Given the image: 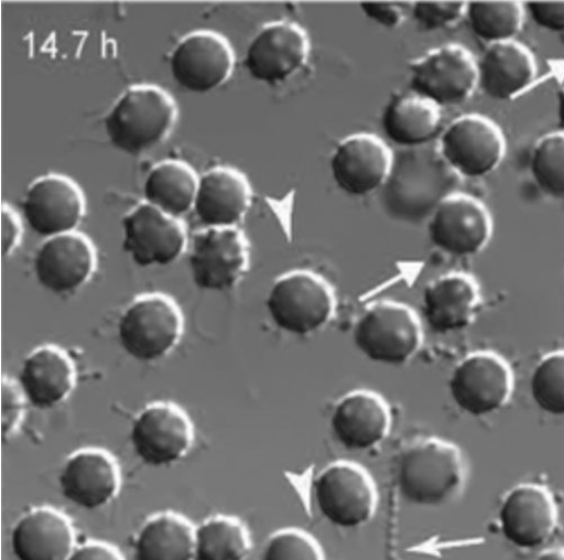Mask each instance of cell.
<instances>
[{"label":"cell","instance_id":"6da1fadb","mask_svg":"<svg viewBox=\"0 0 564 560\" xmlns=\"http://www.w3.org/2000/svg\"><path fill=\"white\" fill-rule=\"evenodd\" d=\"M459 179L438 148H402L395 152L391 173L380 190L381 207L399 223L429 222L440 203L457 191Z\"/></svg>","mask_w":564,"mask_h":560},{"label":"cell","instance_id":"7a4b0ae2","mask_svg":"<svg viewBox=\"0 0 564 560\" xmlns=\"http://www.w3.org/2000/svg\"><path fill=\"white\" fill-rule=\"evenodd\" d=\"M466 481L463 452L442 439L415 442L404 449L398 461V491L415 506L433 508L449 504L464 492Z\"/></svg>","mask_w":564,"mask_h":560},{"label":"cell","instance_id":"3957f363","mask_svg":"<svg viewBox=\"0 0 564 560\" xmlns=\"http://www.w3.org/2000/svg\"><path fill=\"white\" fill-rule=\"evenodd\" d=\"M178 119L174 97L164 88L134 85L116 101L105 119L111 143L130 155H138L161 144Z\"/></svg>","mask_w":564,"mask_h":560},{"label":"cell","instance_id":"277c9868","mask_svg":"<svg viewBox=\"0 0 564 560\" xmlns=\"http://www.w3.org/2000/svg\"><path fill=\"white\" fill-rule=\"evenodd\" d=\"M184 316L177 302L162 292L135 297L122 313L118 335L123 349L140 363L166 358L182 340Z\"/></svg>","mask_w":564,"mask_h":560},{"label":"cell","instance_id":"5b68a950","mask_svg":"<svg viewBox=\"0 0 564 560\" xmlns=\"http://www.w3.org/2000/svg\"><path fill=\"white\" fill-rule=\"evenodd\" d=\"M273 323L285 333L306 336L325 329L336 312V295L321 276L295 270L279 277L267 299Z\"/></svg>","mask_w":564,"mask_h":560},{"label":"cell","instance_id":"8992f818","mask_svg":"<svg viewBox=\"0 0 564 560\" xmlns=\"http://www.w3.org/2000/svg\"><path fill=\"white\" fill-rule=\"evenodd\" d=\"M352 341L376 364L402 366L412 360L423 344L422 323L408 305L380 301L369 305L357 320Z\"/></svg>","mask_w":564,"mask_h":560},{"label":"cell","instance_id":"52a82bcc","mask_svg":"<svg viewBox=\"0 0 564 560\" xmlns=\"http://www.w3.org/2000/svg\"><path fill=\"white\" fill-rule=\"evenodd\" d=\"M314 497L321 515L333 526L357 529L376 516L379 504L377 485L360 465L336 462L314 482Z\"/></svg>","mask_w":564,"mask_h":560},{"label":"cell","instance_id":"ba28073f","mask_svg":"<svg viewBox=\"0 0 564 560\" xmlns=\"http://www.w3.org/2000/svg\"><path fill=\"white\" fill-rule=\"evenodd\" d=\"M408 69L410 89L440 108L466 104L479 87L478 62L466 46L456 43L429 51Z\"/></svg>","mask_w":564,"mask_h":560},{"label":"cell","instance_id":"9c48e42d","mask_svg":"<svg viewBox=\"0 0 564 560\" xmlns=\"http://www.w3.org/2000/svg\"><path fill=\"white\" fill-rule=\"evenodd\" d=\"M130 441L143 464L156 469L171 467L192 450L195 429L177 403L153 401L133 420Z\"/></svg>","mask_w":564,"mask_h":560},{"label":"cell","instance_id":"30bf717a","mask_svg":"<svg viewBox=\"0 0 564 560\" xmlns=\"http://www.w3.org/2000/svg\"><path fill=\"white\" fill-rule=\"evenodd\" d=\"M249 267L250 245L240 228H205L193 235L189 268L199 289L231 290L243 279Z\"/></svg>","mask_w":564,"mask_h":560},{"label":"cell","instance_id":"8fae6325","mask_svg":"<svg viewBox=\"0 0 564 560\" xmlns=\"http://www.w3.org/2000/svg\"><path fill=\"white\" fill-rule=\"evenodd\" d=\"M438 151L459 176L479 179L495 172L506 154V140L499 126L481 115L456 118L443 131Z\"/></svg>","mask_w":564,"mask_h":560},{"label":"cell","instance_id":"7c38bea8","mask_svg":"<svg viewBox=\"0 0 564 560\" xmlns=\"http://www.w3.org/2000/svg\"><path fill=\"white\" fill-rule=\"evenodd\" d=\"M492 233V218L484 203L458 191L446 196L429 220L433 245L455 258L477 256Z\"/></svg>","mask_w":564,"mask_h":560},{"label":"cell","instance_id":"4fadbf2b","mask_svg":"<svg viewBox=\"0 0 564 560\" xmlns=\"http://www.w3.org/2000/svg\"><path fill=\"white\" fill-rule=\"evenodd\" d=\"M310 35L297 23L274 21L250 41L243 65L256 80L279 85L295 76L310 61Z\"/></svg>","mask_w":564,"mask_h":560},{"label":"cell","instance_id":"5bb4252c","mask_svg":"<svg viewBox=\"0 0 564 560\" xmlns=\"http://www.w3.org/2000/svg\"><path fill=\"white\" fill-rule=\"evenodd\" d=\"M498 521L503 538L510 545L522 550H535L554 537L558 507L546 486L524 483L506 493Z\"/></svg>","mask_w":564,"mask_h":560},{"label":"cell","instance_id":"9a60e30c","mask_svg":"<svg viewBox=\"0 0 564 560\" xmlns=\"http://www.w3.org/2000/svg\"><path fill=\"white\" fill-rule=\"evenodd\" d=\"M448 387L460 411L481 418L502 409L511 396L514 379L499 355L476 352L455 367Z\"/></svg>","mask_w":564,"mask_h":560},{"label":"cell","instance_id":"2e32d148","mask_svg":"<svg viewBox=\"0 0 564 560\" xmlns=\"http://www.w3.org/2000/svg\"><path fill=\"white\" fill-rule=\"evenodd\" d=\"M123 248L141 268L167 267L183 256L187 230L180 218L140 203L122 219Z\"/></svg>","mask_w":564,"mask_h":560},{"label":"cell","instance_id":"e0dca14e","mask_svg":"<svg viewBox=\"0 0 564 560\" xmlns=\"http://www.w3.org/2000/svg\"><path fill=\"white\" fill-rule=\"evenodd\" d=\"M235 51L220 33L199 30L185 35L171 56V72L183 88L210 93L224 85L235 68Z\"/></svg>","mask_w":564,"mask_h":560},{"label":"cell","instance_id":"ac0fdd59","mask_svg":"<svg viewBox=\"0 0 564 560\" xmlns=\"http://www.w3.org/2000/svg\"><path fill=\"white\" fill-rule=\"evenodd\" d=\"M22 208L30 228L47 239L76 231L86 214V200L72 179L48 174L29 186Z\"/></svg>","mask_w":564,"mask_h":560},{"label":"cell","instance_id":"d6986e66","mask_svg":"<svg viewBox=\"0 0 564 560\" xmlns=\"http://www.w3.org/2000/svg\"><path fill=\"white\" fill-rule=\"evenodd\" d=\"M394 152L384 140L372 133H354L343 139L330 159L337 186L351 196L380 191L393 165Z\"/></svg>","mask_w":564,"mask_h":560},{"label":"cell","instance_id":"ffe728a7","mask_svg":"<svg viewBox=\"0 0 564 560\" xmlns=\"http://www.w3.org/2000/svg\"><path fill=\"white\" fill-rule=\"evenodd\" d=\"M34 273L50 292L69 294L82 289L97 270V250L82 233H68L44 240L35 252Z\"/></svg>","mask_w":564,"mask_h":560},{"label":"cell","instance_id":"44dd1931","mask_svg":"<svg viewBox=\"0 0 564 560\" xmlns=\"http://www.w3.org/2000/svg\"><path fill=\"white\" fill-rule=\"evenodd\" d=\"M64 496L84 510H98L116 499L122 488L116 456L100 448H84L68 456L59 477Z\"/></svg>","mask_w":564,"mask_h":560},{"label":"cell","instance_id":"7402d4cb","mask_svg":"<svg viewBox=\"0 0 564 560\" xmlns=\"http://www.w3.org/2000/svg\"><path fill=\"white\" fill-rule=\"evenodd\" d=\"M392 416L387 400L371 390H354L343 396L330 418L336 440L346 449L366 451L389 435Z\"/></svg>","mask_w":564,"mask_h":560},{"label":"cell","instance_id":"603a6c76","mask_svg":"<svg viewBox=\"0 0 564 560\" xmlns=\"http://www.w3.org/2000/svg\"><path fill=\"white\" fill-rule=\"evenodd\" d=\"M34 409H55L74 392L77 370L68 353L54 344L37 346L26 355L18 380Z\"/></svg>","mask_w":564,"mask_h":560},{"label":"cell","instance_id":"cb8c5ba5","mask_svg":"<svg viewBox=\"0 0 564 560\" xmlns=\"http://www.w3.org/2000/svg\"><path fill=\"white\" fill-rule=\"evenodd\" d=\"M251 200L247 176L234 168L218 166L199 177L193 209L205 228L238 227Z\"/></svg>","mask_w":564,"mask_h":560},{"label":"cell","instance_id":"d4e9b609","mask_svg":"<svg viewBox=\"0 0 564 560\" xmlns=\"http://www.w3.org/2000/svg\"><path fill=\"white\" fill-rule=\"evenodd\" d=\"M11 545L18 560H68L77 547L76 530L57 508L39 506L17 523Z\"/></svg>","mask_w":564,"mask_h":560},{"label":"cell","instance_id":"484cf974","mask_svg":"<svg viewBox=\"0 0 564 560\" xmlns=\"http://www.w3.org/2000/svg\"><path fill=\"white\" fill-rule=\"evenodd\" d=\"M480 303V289L474 278L449 273L425 288L423 315L433 332L451 334L473 325Z\"/></svg>","mask_w":564,"mask_h":560},{"label":"cell","instance_id":"4316f807","mask_svg":"<svg viewBox=\"0 0 564 560\" xmlns=\"http://www.w3.org/2000/svg\"><path fill=\"white\" fill-rule=\"evenodd\" d=\"M479 87L491 98L507 100L525 91L536 78L534 55L512 40L490 44L478 62Z\"/></svg>","mask_w":564,"mask_h":560},{"label":"cell","instance_id":"83f0119b","mask_svg":"<svg viewBox=\"0 0 564 560\" xmlns=\"http://www.w3.org/2000/svg\"><path fill=\"white\" fill-rule=\"evenodd\" d=\"M442 108L414 91L395 95L386 107L382 128L402 148L429 144L442 127Z\"/></svg>","mask_w":564,"mask_h":560},{"label":"cell","instance_id":"f1b7e54d","mask_svg":"<svg viewBox=\"0 0 564 560\" xmlns=\"http://www.w3.org/2000/svg\"><path fill=\"white\" fill-rule=\"evenodd\" d=\"M196 527L174 511L148 518L133 542L135 560H195Z\"/></svg>","mask_w":564,"mask_h":560},{"label":"cell","instance_id":"f546056e","mask_svg":"<svg viewBox=\"0 0 564 560\" xmlns=\"http://www.w3.org/2000/svg\"><path fill=\"white\" fill-rule=\"evenodd\" d=\"M199 177L181 161H164L149 172L143 194L149 205L180 218L194 207Z\"/></svg>","mask_w":564,"mask_h":560},{"label":"cell","instance_id":"4dcf8cb0","mask_svg":"<svg viewBox=\"0 0 564 560\" xmlns=\"http://www.w3.org/2000/svg\"><path fill=\"white\" fill-rule=\"evenodd\" d=\"M252 539L246 524L228 515H216L196 527L195 560H247Z\"/></svg>","mask_w":564,"mask_h":560},{"label":"cell","instance_id":"1f68e13d","mask_svg":"<svg viewBox=\"0 0 564 560\" xmlns=\"http://www.w3.org/2000/svg\"><path fill=\"white\" fill-rule=\"evenodd\" d=\"M466 19L473 32L490 45L516 40L522 31L525 10L514 2L471 3L467 4Z\"/></svg>","mask_w":564,"mask_h":560},{"label":"cell","instance_id":"d6a6232c","mask_svg":"<svg viewBox=\"0 0 564 560\" xmlns=\"http://www.w3.org/2000/svg\"><path fill=\"white\" fill-rule=\"evenodd\" d=\"M531 174L545 194L564 198V132L542 137L531 157Z\"/></svg>","mask_w":564,"mask_h":560},{"label":"cell","instance_id":"836d02e7","mask_svg":"<svg viewBox=\"0 0 564 560\" xmlns=\"http://www.w3.org/2000/svg\"><path fill=\"white\" fill-rule=\"evenodd\" d=\"M531 395L541 411L564 417V351L553 352L539 363L531 377Z\"/></svg>","mask_w":564,"mask_h":560},{"label":"cell","instance_id":"e575fe53","mask_svg":"<svg viewBox=\"0 0 564 560\" xmlns=\"http://www.w3.org/2000/svg\"><path fill=\"white\" fill-rule=\"evenodd\" d=\"M261 560H325L318 541L300 529L288 528L268 540Z\"/></svg>","mask_w":564,"mask_h":560},{"label":"cell","instance_id":"d590c367","mask_svg":"<svg viewBox=\"0 0 564 560\" xmlns=\"http://www.w3.org/2000/svg\"><path fill=\"white\" fill-rule=\"evenodd\" d=\"M413 18L426 31L444 30L466 18L465 3H416L412 7Z\"/></svg>","mask_w":564,"mask_h":560},{"label":"cell","instance_id":"8d00e7d4","mask_svg":"<svg viewBox=\"0 0 564 560\" xmlns=\"http://www.w3.org/2000/svg\"><path fill=\"white\" fill-rule=\"evenodd\" d=\"M28 400L18 381L9 377L2 379V438L12 439L21 429L26 412Z\"/></svg>","mask_w":564,"mask_h":560},{"label":"cell","instance_id":"74e56055","mask_svg":"<svg viewBox=\"0 0 564 560\" xmlns=\"http://www.w3.org/2000/svg\"><path fill=\"white\" fill-rule=\"evenodd\" d=\"M413 4H361L364 13L376 23L389 28H399Z\"/></svg>","mask_w":564,"mask_h":560},{"label":"cell","instance_id":"f35d334b","mask_svg":"<svg viewBox=\"0 0 564 560\" xmlns=\"http://www.w3.org/2000/svg\"><path fill=\"white\" fill-rule=\"evenodd\" d=\"M23 238V225L20 216L9 205L2 206V254L10 258L19 248Z\"/></svg>","mask_w":564,"mask_h":560},{"label":"cell","instance_id":"ab89813d","mask_svg":"<svg viewBox=\"0 0 564 560\" xmlns=\"http://www.w3.org/2000/svg\"><path fill=\"white\" fill-rule=\"evenodd\" d=\"M527 8L532 20L542 29L564 32V3H531Z\"/></svg>","mask_w":564,"mask_h":560},{"label":"cell","instance_id":"60d3db41","mask_svg":"<svg viewBox=\"0 0 564 560\" xmlns=\"http://www.w3.org/2000/svg\"><path fill=\"white\" fill-rule=\"evenodd\" d=\"M68 560H126L121 551L112 543L89 540L75 548Z\"/></svg>","mask_w":564,"mask_h":560},{"label":"cell","instance_id":"b9f144b4","mask_svg":"<svg viewBox=\"0 0 564 560\" xmlns=\"http://www.w3.org/2000/svg\"><path fill=\"white\" fill-rule=\"evenodd\" d=\"M538 560H564V547H556L543 551Z\"/></svg>","mask_w":564,"mask_h":560},{"label":"cell","instance_id":"7bdbcfd3","mask_svg":"<svg viewBox=\"0 0 564 560\" xmlns=\"http://www.w3.org/2000/svg\"><path fill=\"white\" fill-rule=\"evenodd\" d=\"M558 120L564 132V87L558 91Z\"/></svg>","mask_w":564,"mask_h":560}]
</instances>
